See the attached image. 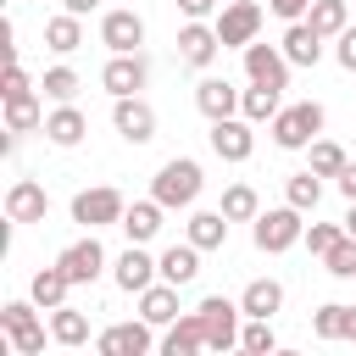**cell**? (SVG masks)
Returning <instances> with one entry per match:
<instances>
[{
    "instance_id": "1f68e13d",
    "label": "cell",
    "mask_w": 356,
    "mask_h": 356,
    "mask_svg": "<svg viewBox=\"0 0 356 356\" xmlns=\"http://www.w3.org/2000/svg\"><path fill=\"white\" fill-rule=\"evenodd\" d=\"M50 339L67 345V350H72V345H89V317L72 312V306H56V312H50Z\"/></svg>"
},
{
    "instance_id": "5bb4252c",
    "label": "cell",
    "mask_w": 356,
    "mask_h": 356,
    "mask_svg": "<svg viewBox=\"0 0 356 356\" xmlns=\"http://www.w3.org/2000/svg\"><path fill=\"white\" fill-rule=\"evenodd\" d=\"M250 128H256L250 117H217L211 122V150L222 161H250V150H256V134Z\"/></svg>"
},
{
    "instance_id": "30bf717a",
    "label": "cell",
    "mask_w": 356,
    "mask_h": 356,
    "mask_svg": "<svg viewBox=\"0 0 356 356\" xmlns=\"http://www.w3.org/2000/svg\"><path fill=\"white\" fill-rule=\"evenodd\" d=\"M245 78L250 83H267V89H289V56H284V44L250 39L245 44Z\"/></svg>"
},
{
    "instance_id": "7402d4cb",
    "label": "cell",
    "mask_w": 356,
    "mask_h": 356,
    "mask_svg": "<svg viewBox=\"0 0 356 356\" xmlns=\"http://www.w3.org/2000/svg\"><path fill=\"white\" fill-rule=\"evenodd\" d=\"M161 211H167V206H161L156 195H150V200H134V206L122 211V222H117V228H122L134 245H150V239L161 234Z\"/></svg>"
},
{
    "instance_id": "52a82bcc",
    "label": "cell",
    "mask_w": 356,
    "mask_h": 356,
    "mask_svg": "<svg viewBox=\"0 0 356 356\" xmlns=\"http://www.w3.org/2000/svg\"><path fill=\"white\" fill-rule=\"evenodd\" d=\"M217 39H222V50H245L256 33H261V6L256 0H228L222 11H217Z\"/></svg>"
},
{
    "instance_id": "5b68a950",
    "label": "cell",
    "mask_w": 356,
    "mask_h": 356,
    "mask_svg": "<svg viewBox=\"0 0 356 356\" xmlns=\"http://www.w3.org/2000/svg\"><path fill=\"white\" fill-rule=\"evenodd\" d=\"M122 211H128V200H122V189H111V184H95V189H78V195H72V222H78V228H117Z\"/></svg>"
},
{
    "instance_id": "836d02e7",
    "label": "cell",
    "mask_w": 356,
    "mask_h": 356,
    "mask_svg": "<svg viewBox=\"0 0 356 356\" xmlns=\"http://www.w3.org/2000/svg\"><path fill=\"white\" fill-rule=\"evenodd\" d=\"M284 200L289 206H300V211H317V200H323V178L306 167V172H289L284 178Z\"/></svg>"
},
{
    "instance_id": "8fae6325",
    "label": "cell",
    "mask_w": 356,
    "mask_h": 356,
    "mask_svg": "<svg viewBox=\"0 0 356 356\" xmlns=\"http://www.w3.org/2000/svg\"><path fill=\"white\" fill-rule=\"evenodd\" d=\"M100 44H106L111 56H134V50L145 44V17L128 11V6L106 11V17H100Z\"/></svg>"
},
{
    "instance_id": "83f0119b",
    "label": "cell",
    "mask_w": 356,
    "mask_h": 356,
    "mask_svg": "<svg viewBox=\"0 0 356 356\" xmlns=\"http://www.w3.org/2000/svg\"><path fill=\"white\" fill-rule=\"evenodd\" d=\"M239 306H245V317H273L284 306V284L278 278H250L245 295H239Z\"/></svg>"
},
{
    "instance_id": "ab89813d",
    "label": "cell",
    "mask_w": 356,
    "mask_h": 356,
    "mask_svg": "<svg viewBox=\"0 0 356 356\" xmlns=\"http://www.w3.org/2000/svg\"><path fill=\"white\" fill-rule=\"evenodd\" d=\"M323 267H328L334 278H356V234H345V239L323 256Z\"/></svg>"
},
{
    "instance_id": "603a6c76",
    "label": "cell",
    "mask_w": 356,
    "mask_h": 356,
    "mask_svg": "<svg viewBox=\"0 0 356 356\" xmlns=\"http://www.w3.org/2000/svg\"><path fill=\"white\" fill-rule=\"evenodd\" d=\"M156 261H161V278H167V284H178V289L200 278V245H195V239H184V245H167Z\"/></svg>"
},
{
    "instance_id": "ac0fdd59",
    "label": "cell",
    "mask_w": 356,
    "mask_h": 356,
    "mask_svg": "<svg viewBox=\"0 0 356 356\" xmlns=\"http://www.w3.org/2000/svg\"><path fill=\"white\" fill-rule=\"evenodd\" d=\"M239 95H245V89H234L228 78H200V83H195V106H200L206 122L234 117V111H239Z\"/></svg>"
},
{
    "instance_id": "74e56055",
    "label": "cell",
    "mask_w": 356,
    "mask_h": 356,
    "mask_svg": "<svg viewBox=\"0 0 356 356\" xmlns=\"http://www.w3.org/2000/svg\"><path fill=\"white\" fill-rule=\"evenodd\" d=\"M39 89H44V95H50L56 106H61V100H78V72H72V67H50Z\"/></svg>"
},
{
    "instance_id": "f35d334b",
    "label": "cell",
    "mask_w": 356,
    "mask_h": 356,
    "mask_svg": "<svg viewBox=\"0 0 356 356\" xmlns=\"http://www.w3.org/2000/svg\"><path fill=\"white\" fill-rule=\"evenodd\" d=\"M339 239H345V222H312V228H306V239H300V245H306V250H312V256H328V250H334V245H339Z\"/></svg>"
},
{
    "instance_id": "8d00e7d4",
    "label": "cell",
    "mask_w": 356,
    "mask_h": 356,
    "mask_svg": "<svg viewBox=\"0 0 356 356\" xmlns=\"http://www.w3.org/2000/svg\"><path fill=\"white\" fill-rule=\"evenodd\" d=\"M306 150H312V172H317V178H339V172H345V161H350V156H345L334 139H323V134H317Z\"/></svg>"
},
{
    "instance_id": "3957f363",
    "label": "cell",
    "mask_w": 356,
    "mask_h": 356,
    "mask_svg": "<svg viewBox=\"0 0 356 356\" xmlns=\"http://www.w3.org/2000/svg\"><path fill=\"white\" fill-rule=\"evenodd\" d=\"M323 122H328V111H323L317 100H295V106H284V111L273 117V145H278V150H306V145L323 134Z\"/></svg>"
},
{
    "instance_id": "ee69618b",
    "label": "cell",
    "mask_w": 356,
    "mask_h": 356,
    "mask_svg": "<svg viewBox=\"0 0 356 356\" xmlns=\"http://www.w3.org/2000/svg\"><path fill=\"white\" fill-rule=\"evenodd\" d=\"M334 184H339V195H345V200H356V161H345V172H339Z\"/></svg>"
},
{
    "instance_id": "7dc6e473",
    "label": "cell",
    "mask_w": 356,
    "mask_h": 356,
    "mask_svg": "<svg viewBox=\"0 0 356 356\" xmlns=\"http://www.w3.org/2000/svg\"><path fill=\"white\" fill-rule=\"evenodd\" d=\"M350 345H356V306H350Z\"/></svg>"
},
{
    "instance_id": "9a60e30c",
    "label": "cell",
    "mask_w": 356,
    "mask_h": 356,
    "mask_svg": "<svg viewBox=\"0 0 356 356\" xmlns=\"http://www.w3.org/2000/svg\"><path fill=\"white\" fill-rule=\"evenodd\" d=\"M100 83H106V95L117 100V95H139L145 83H150V61L134 50V56H111L106 61V72H100Z\"/></svg>"
},
{
    "instance_id": "d4e9b609",
    "label": "cell",
    "mask_w": 356,
    "mask_h": 356,
    "mask_svg": "<svg viewBox=\"0 0 356 356\" xmlns=\"http://www.w3.org/2000/svg\"><path fill=\"white\" fill-rule=\"evenodd\" d=\"M0 100H6V128H17V134H33V128H44L39 89H17V95H0Z\"/></svg>"
},
{
    "instance_id": "9c48e42d",
    "label": "cell",
    "mask_w": 356,
    "mask_h": 356,
    "mask_svg": "<svg viewBox=\"0 0 356 356\" xmlns=\"http://www.w3.org/2000/svg\"><path fill=\"white\" fill-rule=\"evenodd\" d=\"M56 261H61V273H67L72 289H78V284H95V278L106 273V245L95 239V228H83V239H72Z\"/></svg>"
},
{
    "instance_id": "bcb514c9",
    "label": "cell",
    "mask_w": 356,
    "mask_h": 356,
    "mask_svg": "<svg viewBox=\"0 0 356 356\" xmlns=\"http://www.w3.org/2000/svg\"><path fill=\"white\" fill-rule=\"evenodd\" d=\"M339 222H345V234H356V200H350V211H345Z\"/></svg>"
},
{
    "instance_id": "7bdbcfd3",
    "label": "cell",
    "mask_w": 356,
    "mask_h": 356,
    "mask_svg": "<svg viewBox=\"0 0 356 356\" xmlns=\"http://www.w3.org/2000/svg\"><path fill=\"white\" fill-rule=\"evenodd\" d=\"M273 6V17H284V22H300L306 11H312V0H267Z\"/></svg>"
},
{
    "instance_id": "e575fe53",
    "label": "cell",
    "mask_w": 356,
    "mask_h": 356,
    "mask_svg": "<svg viewBox=\"0 0 356 356\" xmlns=\"http://www.w3.org/2000/svg\"><path fill=\"white\" fill-rule=\"evenodd\" d=\"M256 211H261V195L250 184H228L222 189V217L228 222H256Z\"/></svg>"
},
{
    "instance_id": "4fadbf2b",
    "label": "cell",
    "mask_w": 356,
    "mask_h": 356,
    "mask_svg": "<svg viewBox=\"0 0 356 356\" xmlns=\"http://www.w3.org/2000/svg\"><path fill=\"white\" fill-rule=\"evenodd\" d=\"M111 278H117V289H128V295H139V289H150L156 278H161V261L145 250V245H134L128 239V250L117 256V267H111Z\"/></svg>"
},
{
    "instance_id": "ba28073f",
    "label": "cell",
    "mask_w": 356,
    "mask_h": 356,
    "mask_svg": "<svg viewBox=\"0 0 356 356\" xmlns=\"http://www.w3.org/2000/svg\"><path fill=\"white\" fill-rule=\"evenodd\" d=\"M111 128L128 139V145H150L156 139V106L145 95H117L111 100Z\"/></svg>"
},
{
    "instance_id": "e0dca14e",
    "label": "cell",
    "mask_w": 356,
    "mask_h": 356,
    "mask_svg": "<svg viewBox=\"0 0 356 356\" xmlns=\"http://www.w3.org/2000/svg\"><path fill=\"white\" fill-rule=\"evenodd\" d=\"M217 50H222L217 28H206V22H195V17L178 28V61H189V67H211Z\"/></svg>"
},
{
    "instance_id": "4316f807",
    "label": "cell",
    "mask_w": 356,
    "mask_h": 356,
    "mask_svg": "<svg viewBox=\"0 0 356 356\" xmlns=\"http://www.w3.org/2000/svg\"><path fill=\"white\" fill-rule=\"evenodd\" d=\"M200 250H222L228 245V217H222V206L217 211H189V228H184Z\"/></svg>"
},
{
    "instance_id": "f6af8a7d",
    "label": "cell",
    "mask_w": 356,
    "mask_h": 356,
    "mask_svg": "<svg viewBox=\"0 0 356 356\" xmlns=\"http://www.w3.org/2000/svg\"><path fill=\"white\" fill-rule=\"evenodd\" d=\"M61 6H67V11H72V17H89V11H95V6H100V0H61Z\"/></svg>"
},
{
    "instance_id": "6da1fadb",
    "label": "cell",
    "mask_w": 356,
    "mask_h": 356,
    "mask_svg": "<svg viewBox=\"0 0 356 356\" xmlns=\"http://www.w3.org/2000/svg\"><path fill=\"white\" fill-rule=\"evenodd\" d=\"M200 189H206V172H200V161H195V156H172V161H161V172L150 178V195H156L167 211L195 206V200H200Z\"/></svg>"
},
{
    "instance_id": "f1b7e54d",
    "label": "cell",
    "mask_w": 356,
    "mask_h": 356,
    "mask_svg": "<svg viewBox=\"0 0 356 356\" xmlns=\"http://www.w3.org/2000/svg\"><path fill=\"white\" fill-rule=\"evenodd\" d=\"M284 111V89H267V83H250L245 95H239V117H250V122H273Z\"/></svg>"
},
{
    "instance_id": "ffe728a7",
    "label": "cell",
    "mask_w": 356,
    "mask_h": 356,
    "mask_svg": "<svg viewBox=\"0 0 356 356\" xmlns=\"http://www.w3.org/2000/svg\"><path fill=\"white\" fill-rule=\"evenodd\" d=\"M278 44H284L289 67H317V61H323V33H317V28L306 22V17H300V22H289Z\"/></svg>"
},
{
    "instance_id": "8992f818",
    "label": "cell",
    "mask_w": 356,
    "mask_h": 356,
    "mask_svg": "<svg viewBox=\"0 0 356 356\" xmlns=\"http://www.w3.org/2000/svg\"><path fill=\"white\" fill-rule=\"evenodd\" d=\"M195 312H200V328H206V350H234V345H239V317H245L239 300H228V295H206Z\"/></svg>"
},
{
    "instance_id": "44dd1931",
    "label": "cell",
    "mask_w": 356,
    "mask_h": 356,
    "mask_svg": "<svg viewBox=\"0 0 356 356\" xmlns=\"http://www.w3.org/2000/svg\"><path fill=\"white\" fill-rule=\"evenodd\" d=\"M83 134H89V117H83L72 100H61V106L44 117V139H50V145H61V150H72Z\"/></svg>"
},
{
    "instance_id": "f546056e",
    "label": "cell",
    "mask_w": 356,
    "mask_h": 356,
    "mask_svg": "<svg viewBox=\"0 0 356 356\" xmlns=\"http://www.w3.org/2000/svg\"><path fill=\"white\" fill-rule=\"evenodd\" d=\"M306 22H312V28L323 33V39H339V33L350 28V0H312Z\"/></svg>"
},
{
    "instance_id": "60d3db41",
    "label": "cell",
    "mask_w": 356,
    "mask_h": 356,
    "mask_svg": "<svg viewBox=\"0 0 356 356\" xmlns=\"http://www.w3.org/2000/svg\"><path fill=\"white\" fill-rule=\"evenodd\" d=\"M178 11H184V17H195V22H206V17H217V11H222V0H178Z\"/></svg>"
},
{
    "instance_id": "b9f144b4",
    "label": "cell",
    "mask_w": 356,
    "mask_h": 356,
    "mask_svg": "<svg viewBox=\"0 0 356 356\" xmlns=\"http://www.w3.org/2000/svg\"><path fill=\"white\" fill-rule=\"evenodd\" d=\"M334 56H339V67H345V72H356V28H345V33H339Z\"/></svg>"
},
{
    "instance_id": "d590c367",
    "label": "cell",
    "mask_w": 356,
    "mask_h": 356,
    "mask_svg": "<svg viewBox=\"0 0 356 356\" xmlns=\"http://www.w3.org/2000/svg\"><path fill=\"white\" fill-rule=\"evenodd\" d=\"M239 350H250V356H273V350H278L273 317H245V328H239Z\"/></svg>"
},
{
    "instance_id": "d6a6232c",
    "label": "cell",
    "mask_w": 356,
    "mask_h": 356,
    "mask_svg": "<svg viewBox=\"0 0 356 356\" xmlns=\"http://www.w3.org/2000/svg\"><path fill=\"white\" fill-rule=\"evenodd\" d=\"M312 334L317 339H350V306L345 300H328L312 312Z\"/></svg>"
},
{
    "instance_id": "484cf974",
    "label": "cell",
    "mask_w": 356,
    "mask_h": 356,
    "mask_svg": "<svg viewBox=\"0 0 356 356\" xmlns=\"http://www.w3.org/2000/svg\"><path fill=\"white\" fill-rule=\"evenodd\" d=\"M67 289H72V278L61 273V261H50V267H39L33 273V284H28V295L44 306V312H56V306H67Z\"/></svg>"
},
{
    "instance_id": "7c38bea8",
    "label": "cell",
    "mask_w": 356,
    "mask_h": 356,
    "mask_svg": "<svg viewBox=\"0 0 356 356\" xmlns=\"http://www.w3.org/2000/svg\"><path fill=\"white\" fill-rule=\"evenodd\" d=\"M150 328H156V323H145V317H139V323H111V328L95 334V350H100V356H145V350L156 345Z\"/></svg>"
},
{
    "instance_id": "4dcf8cb0",
    "label": "cell",
    "mask_w": 356,
    "mask_h": 356,
    "mask_svg": "<svg viewBox=\"0 0 356 356\" xmlns=\"http://www.w3.org/2000/svg\"><path fill=\"white\" fill-rule=\"evenodd\" d=\"M44 44H50L56 56H72V50L83 44V17H72V11L50 17V22H44Z\"/></svg>"
},
{
    "instance_id": "d6986e66",
    "label": "cell",
    "mask_w": 356,
    "mask_h": 356,
    "mask_svg": "<svg viewBox=\"0 0 356 356\" xmlns=\"http://www.w3.org/2000/svg\"><path fill=\"white\" fill-rule=\"evenodd\" d=\"M206 350V328H200V312H178L161 334V356H195Z\"/></svg>"
},
{
    "instance_id": "2e32d148",
    "label": "cell",
    "mask_w": 356,
    "mask_h": 356,
    "mask_svg": "<svg viewBox=\"0 0 356 356\" xmlns=\"http://www.w3.org/2000/svg\"><path fill=\"white\" fill-rule=\"evenodd\" d=\"M44 211H50V195H44V184H33V178H17V184L6 189V222H44Z\"/></svg>"
},
{
    "instance_id": "7a4b0ae2",
    "label": "cell",
    "mask_w": 356,
    "mask_h": 356,
    "mask_svg": "<svg viewBox=\"0 0 356 356\" xmlns=\"http://www.w3.org/2000/svg\"><path fill=\"white\" fill-rule=\"evenodd\" d=\"M306 211L300 206H273V211H256V228H250V239H256V250H267V256H284V250H295L300 239H306V222H300Z\"/></svg>"
},
{
    "instance_id": "cb8c5ba5",
    "label": "cell",
    "mask_w": 356,
    "mask_h": 356,
    "mask_svg": "<svg viewBox=\"0 0 356 356\" xmlns=\"http://www.w3.org/2000/svg\"><path fill=\"white\" fill-rule=\"evenodd\" d=\"M139 317H145V323H156V328H167V323L178 317V284L156 278L150 289H139Z\"/></svg>"
},
{
    "instance_id": "277c9868",
    "label": "cell",
    "mask_w": 356,
    "mask_h": 356,
    "mask_svg": "<svg viewBox=\"0 0 356 356\" xmlns=\"http://www.w3.org/2000/svg\"><path fill=\"white\" fill-rule=\"evenodd\" d=\"M39 312H44V306H39L33 295L0 306V328H6V339H11L17 356H39V350H44V323H39Z\"/></svg>"
}]
</instances>
